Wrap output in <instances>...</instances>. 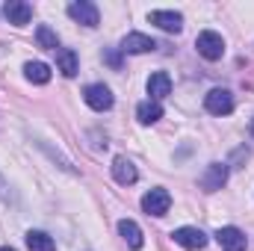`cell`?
Wrapping results in <instances>:
<instances>
[{
	"label": "cell",
	"mask_w": 254,
	"mask_h": 251,
	"mask_svg": "<svg viewBox=\"0 0 254 251\" xmlns=\"http://www.w3.org/2000/svg\"><path fill=\"white\" fill-rule=\"evenodd\" d=\"M148 21L157 24L160 30H166V33H181V30H184L181 12H172V9H154V12L148 15Z\"/></svg>",
	"instance_id": "obj_6"
},
{
	"label": "cell",
	"mask_w": 254,
	"mask_h": 251,
	"mask_svg": "<svg viewBox=\"0 0 254 251\" xmlns=\"http://www.w3.org/2000/svg\"><path fill=\"white\" fill-rule=\"evenodd\" d=\"M68 15H71L77 24H83V27H98V21H101L98 6H95V3H89V0L71 3V6H68Z\"/></svg>",
	"instance_id": "obj_5"
},
{
	"label": "cell",
	"mask_w": 254,
	"mask_h": 251,
	"mask_svg": "<svg viewBox=\"0 0 254 251\" xmlns=\"http://www.w3.org/2000/svg\"><path fill=\"white\" fill-rule=\"evenodd\" d=\"M36 42H39V48H45V51H57V48H60V36H57L51 27H45V24L36 30Z\"/></svg>",
	"instance_id": "obj_19"
},
{
	"label": "cell",
	"mask_w": 254,
	"mask_h": 251,
	"mask_svg": "<svg viewBox=\"0 0 254 251\" xmlns=\"http://www.w3.org/2000/svg\"><path fill=\"white\" fill-rule=\"evenodd\" d=\"M225 184H228V166L225 163H210L207 172L201 175V187L207 189V192H216V189H222Z\"/></svg>",
	"instance_id": "obj_9"
},
{
	"label": "cell",
	"mask_w": 254,
	"mask_h": 251,
	"mask_svg": "<svg viewBox=\"0 0 254 251\" xmlns=\"http://www.w3.org/2000/svg\"><path fill=\"white\" fill-rule=\"evenodd\" d=\"M27 249L30 251H57V243L45 231H30L27 234Z\"/></svg>",
	"instance_id": "obj_17"
},
{
	"label": "cell",
	"mask_w": 254,
	"mask_h": 251,
	"mask_svg": "<svg viewBox=\"0 0 254 251\" xmlns=\"http://www.w3.org/2000/svg\"><path fill=\"white\" fill-rule=\"evenodd\" d=\"M136 119L142 122V125H154V122H160L163 119V107H160V101H142L139 107H136Z\"/></svg>",
	"instance_id": "obj_15"
},
{
	"label": "cell",
	"mask_w": 254,
	"mask_h": 251,
	"mask_svg": "<svg viewBox=\"0 0 254 251\" xmlns=\"http://www.w3.org/2000/svg\"><path fill=\"white\" fill-rule=\"evenodd\" d=\"M195 48H198V54H201L204 60H210V63H216V60H222V57H225V39H222L219 33H213V30L198 33Z\"/></svg>",
	"instance_id": "obj_1"
},
{
	"label": "cell",
	"mask_w": 254,
	"mask_h": 251,
	"mask_svg": "<svg viewBox=\"0 0 254 251\" xmlns=\"http://www.w3.org/2000/svg\"><path fill=\"white\" fill-rule=\"evenodd\" d=\"M148 95H151V101H163L166 95H172V77L166 71L151 74L148 77Z\"/></svg>",
	"instance_id": "obj_12"
},
{
	"label": "cell",
	"mask_w": 254,
	"mask_h": 251,
	"mask_svg": "<svg viewBox=\"0 0 254 251\" xmlns=\"http://www.w3.org/2000/svg\"><path fill=\"white\" fill-rule=\"evenodd\" d=\"M24 74H27L30 83H39V86H45V83L51 80V68L45 63H27L24 65Z\"/></svg>",
	"instance_id": "obj_18"
},
{
	"label": "cell",
	"mask_w": 254,
	"mask_h": 251,
	"mask_svg": "<svg viewBox=\"0 0 254 251\" xmlns=\"http://www.w3.org/2000/svg\"><path fill=\"white\" fill-rule=\"evenodd\" d=\"M113 178H116L122 187H130V184H136L139 172H136V166H133L127 157H116V163H113Z\"/></svg>",
	"instance_id": "obj_13"
},
{
	"label": "cell",
	"mask_w": 254,
	"mask_h": 251,
	"mask_svg": "<svg viewBox=\"0 0 254 251\" xmlns=\"http://www.w3.org/2000/svg\"><path fill=\"white\" fill-rule=\"evenodd\" d=\"M3 15L9 18V24L24 27V24H30V18H33V6L24 3V0H9V3L3 6Z\"/></svg>",
	"instance_id": "obj_10"
},
{
	"label": "cell",
	"mask_w": 254,
	"mask_h": 251,
	"mask_svg": "<svg viewBox=\"0 0 254 251\" xmlns=\"http://www.w3.org/2000/svg\"><path fill=\"white\" fill-rule=\"evenodd\" d=\"M119 234L125 237V243H127L133 251H139L142 246H145V240H142V231H139V225H136L133 219H122V222H119Z\"/></svg>",
	"instance_id": "obj_14"
},
{
	"label": "cell",
	"mask_w": 254,
	"mask_h": 251,
	"mask_svg": "<svg viewBox=\"0 0 254 251\" xmlns=\"http://www.w3.org/2000/svg\"><path fill=\"white\" fill-rule=\"evenodd\" d=\"M107 60H110V65H116V68H119V63H122L119 54H107Z\"/></svg>",
	"instance_id": "obj_20"
},
{
	"label": "cell",
	"mask_w": 254,
	"mask_h": 251,
	"mask_svg": "<svg viewBox=\"0 0 254 251\" xmlns=\"http://www.w3.org/2000/svg\"><path fill=\"white\" fill-rule=\"evenodd\" d=\"M154 48H157V42L151 36H145V33H127L125 42H122V51L125 54H148Z\"/></svg>",
	"instance_id": "obj_11"
},
{
	"label": "cell",
	"mask_w": 254,
	"mask_h": 251,
	"mask_svg": "<svg viewBox=\"0 0 254 251\" xmlns=\"http://www.w3.org/2000/svg\"><path fill=\"white\" fill-rule=\"evenodd\" d=\"M169 207H172V195L166 189H151V192L142 195V210L148 216H166Z\"/></svg>",
	"instance_id": "obj_2"
},
{
	"label": "cell",
	"mask_w": 254,
	"mask_h": 251,
	"mask_svg": "<svg viewBox=\"0 0 254 251\" xmlns=\"http://www.w3.org/2000/svg\"><path fill=\"white\" fill-rule=\"evenodd\" d=\"M252 133H254V119H252Z\"/></svg>",
	"instance_id": "obj_22"
},
{
	"label": "cell",
	"mask_w": 254,
	"mask_h": 251,
	"mask_svg": "<svg viewBox=\"0 0 254 251\" xmlns=\"http://www.w3.org/2000/svg\"><path fill=\"white\" fill-rule=\"evenodd\" d=\"M57 68L63 71L65 77H74V74L80 71L77 54H74V51H68V48H60V51H57Z\"/></svg>",
	"instance_id": "obj_16"
},
{
	"label": "cell",
	"mask_w": 254,
	"mask_h": 251,
	"mask_svg": "<svg viewBox=\"0 0 254 251\" xmlns=\"http://www.w3.org/2000/svg\"><path fill=\"white\" fill-rule=\"evenodd\" d=\"M83 101H86L95 113H104V110H110V107H113V92H110L104 83H92V86H86Z\"/></svg>",
	"instance_id": "obj_3"
},
{
	"label": "cell",
	"mask_w": 254,
	"mask_h": 251,
	"mask_svg": "<svg viewBox=\"0 0 254 251\" xmlns=\"http://www.w3.org/2000/svg\"><path fill=\"white\" fill-rule=\"evenodd\" d=\"M204 107H207L210 116H228L234 110V95L228 89H213V92H207Z\"/></svg>",
	"instance_id": "obj_4"
},
{
	"label": "cell",
	"mask_w": 254,
	"mask_h": 251,
	"mask_svg": "<svg viewBox=\"0 0 254 251\" xmlns=\"http://www.w3.org/2000/svg\"><path fill=\"white\" fill-rule=\"evenodd\" d=\"M172 240L178 243V246H184V249L190 251H198L207 246V234L204 231H198V228H178L175 234H172Z\"/></svg>",
	"instance_id": "obj_8"
},
{
	"label": "cell",
	"mask_w": 254,
	"mask_h": 251,
	"mask_svg": "<svg viewBox=\"0 0 254 251\" xmlns=\"http://www.w3.org/2000/svg\"><path fill=\"white\" fill-rule=\"evenodd\" d=\"M216 240H219L222 251H246V234L240 228H234V225L219 228L216 231Z\"/></svg>",
	"instance_id": "obj_7"
},
{
	"label": "cell",
	"mask_w": 254,
	"mask_h": 251,
	"mask_svg": "<svg viewBox=\"0 0 254 251\" xmlns=\"http://www.w3.org/2000/svg\"><path fill=\"white\" fill-rule=\"evenodd\" d=\"M0 251H15V249H0Z\"/></svg>",
	"instance_id": "obj_21"
}]
</instances>
